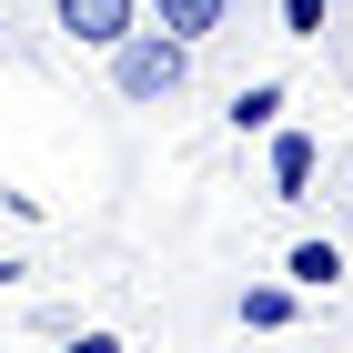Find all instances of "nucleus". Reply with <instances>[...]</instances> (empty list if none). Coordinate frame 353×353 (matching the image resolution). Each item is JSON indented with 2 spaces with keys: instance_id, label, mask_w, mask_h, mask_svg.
I'll list each match as a JSON object with an SVG mask.
<instances>
[{
  "instance_id": "1",
  "label": "nucleus",
  "mask_w": 353,
  "mask_h": 353,
  "mask_svg": "<svg viewBox=\"0 0 353 353\" xmlns=\"http://www.w3.org/2000/svg\"><path fill=\"white\" fill-rule=\"evenodd\" d=\"M182 81H192V41H172V30H121V41H111V91H121V101H182Z\"/></svg>"
},
{
  "instance_id": "2",
  "label": "nucleus",
  "mask_w": 353,
  "mask_h": 353,
  "mask_svg": "<svg viewBox=\"0 0 353 353\" xmlns=\"http://www.w3.org/2000/svg\"><path fill=\"white\" fill-rule=\"evenodd\" d=\"M61 41H81V51H111L121 30H141V0H51Z\"/></svg>"
},
{
  "instance_id": "3",
  "label": "nucleus",
  "mask_w": 353,
  "mask_h": 353,
  "mask_svg": "<svg viewBox=\"0 0 353 353\" xmlns=\"http://www.w3.org/2000/svg\"><path fill=\"white\" fill-rule=\"evenodd\" d=\"M313 172H323V141L272 121V202H303V192H313Z\"/></svg>"
},
{
  "instance_id": "4",
  "label": "nucleus",
  "mask_w": 353,
  "mask_h": 353,
  "mask_svg": "<svg viewBox=\"0 0 353 353\" xmlns=\"http://www.w3.org/2000/svg\"><path fill=\"white\" fill-rule=\"evenodd\" d=\"M141 21L172 30V41H212V30L232 21V0H141Z\"/></svg>"
},
{
  "instance_id": "5",
  "label": "nucleus",
  "mask_w": 353,
  "mask_h": 353,
  "mask_svg": "<svg viewBox=\"0 0 353 353\" xmlns=\"http://www.w3.org/2000/svg\"><path fill=\"white\" fill-rule=\"evenodd\" d=\"M343 243H323V232H313V243H293L283 252V283H293V293H333V283H343Z\"/></svg>"
},
{
  "instance_id": "6",
  "label": "nucleus",
  "mask_w": 353,
  "mask_h": 353,
  "mask_svg": "<svg viewBox=\"0 0 353 353\" xmlns=\"http://www.w3.org/2000/svg\"><path fill=\"white\" fill-rule=\"evenodd\" d=\"M232 132H272L283 121V81H252V91H232V111H222Z\"/></svg>"
},
{
  "instance_id": "7",
  "label": "nucleus",
  "mask_w": 353,
  "mask_h": 353,
  "mask_svg": "<svg viewBox=\"0 0 353 353\" xmlns=\"http://www.w3.org/2000/svg\"><path fill=\"white\" fill-rule=\"evenodd\" d=\"M243 323L252 333H283L293 323V293H283V283H243Z\"/></svg>"
},
{
  "instance_id": "8",
  "label": "nucleus",
  "mask_w": 353,
  "mask_h": 353,
  "mask_svg": "<svg viewBox=\"0 0 353 353\" xmlns=\"http://www.w3.org/2000/svg\"><path fill=\"white\" fill-rule=\"evenodd\" d=\"M283 30L293 41H323V0H283Z\"/></svg>"
},
{
  "instance_id": "9",
  "label": "nucleus",
  "mask_w": 353,
  "mask_h": 353,
  "mask_svg": "<svg viewBox=\"0 0 353 353\" xmlns=\"http://www.w3.org/2000/svg\"><path fill=\"white\" fill-rule=\"evenodd\" d=\"M71 353H121V333H81V343H71Z\"/></svg>"
},
{
  "instance_id": "10",
  "label": "nucleus",
  "mask_w": 353,
  "mask_h": 353,
  "mask_svg": "<svg viewBox=\"0 0 353 353\" xmlns=\"http://www.w3.org/2000/svg\"><path fill=\"white\" fill-rule=\"evenodd\" d=\"M343 192H353V182H343Z\"/></svg>"
}]
</instances>
